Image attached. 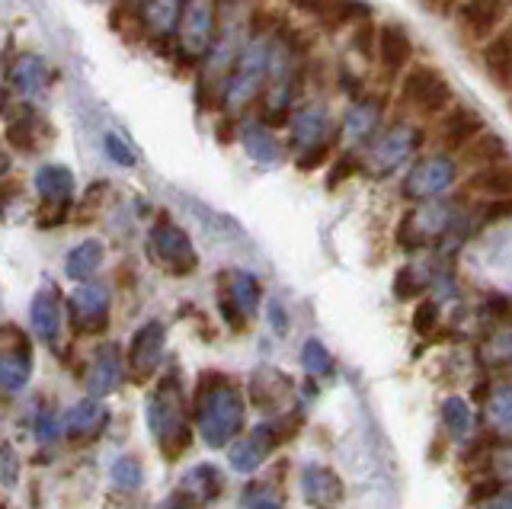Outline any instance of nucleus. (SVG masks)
<instances>
[{"instance_id": "39448f33", "label": "nucleus", "mask_w": 512, "mask_h": 509, "mask_svg": "<svg viewBox=\"0 0 512 509\" xmlns=\"http://www.w3.org/2000/svg\"><path fill=\"white\" fill-rule=\"evenodd\" d=\"M218 39V0H186L176 23V49L186 61H202Z\"/></svg>"}, {"instance_id": "a211bd4d", "label": "nucleus", "mask_w": 512, "mask_h": 509, "mask_svg": "<svg viewBox=\"0 0 512 509\" xmlns=\"http://www.w3.org/2000/svg\"><path fill=\"white\" fill-rule=\"evenodd\" d=\"M480 132H487L484 116H480L477 109H471V106L455 103V106L442 116V125H439V145H442L445 151H452V154H455V151H464V148H468Z\"/></svg>"}, {"instance_id": "2eb2a0df", "label": "nucleus", "mask_w": 512, "mask_h": 509, "mask_svg": "<svg viewBox=\"0 0 512 509\" xmlns=\"http://www.w3.org/2000/svg\"><path fill=\"white\" fill-rule=\"evenodd\" d=\"M7 81H10V90L13 93H20L26 103H32V100H39L48 87H52L55 71L45 65L42 55L26 52V55H16L13 58V65L7 71Z\"/></svg>"}, {"instance_id": "423d86ee", "label": "nucleus", "mask_w": 512, "mask_h": 509, "mask_svg": "<svg viewBox=\"0 0 512 509\" xmlns=\"http://www.w3.org/2000/svg\"><path fill=\"white\" fill-rule=\"evenodd\" d=\"M148 250L160 269H167L170 276H189L199 266L196 250H192L189 234L176 225L173 218L160 215L148 234Z\"/></svg>"}, {"instance_id": "412c9836", "label": "nucleus", "mask_w": 512, "mask_h": 509, "mask_svg": "<svg viewBox=\"0 0 512 509\" xmlns=\"http://www.w3.org/2000/svg\"><path fill=\"white\" fill-rule=\"evenodd\" d=\"M224 490V477L215 465H196L192 471H186L180 477V487H176V500L186 503V506H205V503H215Z\"/></svg>"}, {"instance_id": "0eeeda50", "label": "nucleus", "mask_w": 512, "mask_h": 509, "mask_svg": "<svg viewBox=\"0 0 512 509\" xmlns=\"http://www.w3.org/2000/svg\"><path fill=\"white\" fill-rule=\"evenodd\" d=\"M260 279L247 269H228L218 276V308L231 330H244L260 308Z\"/></svg>"}, {"instance_id": "4c0bfd02", "label": "nucleus", "mask_w": 512, "mask_h": 509, "mask_svg": "<svg viewBox=\"0 0 512 509\" xmlns=\"http://www.w3.org/2000/svg\"><path fill=\"white\" fill-rule=\"evenodd\" d=\"M423 295V282L420 276L413 273L410 266H404L400 273L394 276V298L397 301H413V298H420Z\"/></svg>"}, {"instance_id": "ddd939ff", "label": "nucleus", "mask_w": 512, "mask_h": 509, "mask_svg": "<svg viewBox=\"0 0 512 509\" xmlns=\"http://www.w3.org/2000/svg\"><path fill=\"white\" fill-rule=\"evenodd\" d=\"M378 65L388 77H404V71L410 68L413 61V39L407 33L404 23H381L378 26V45H375Z\"/></svg>"}, {"instance_id": "a19ab883", "label": "nucleus", "mask_w": 512, "mask_h": 509, "mask_svg": "<svg viewBox=\"0 0 512 509\" xmlns=\"http://www.w3.org/2000/svg\"><path fill=\"white\" fill-rule=\"evenodd\" d=\"M359 167H362V161L356 154H340L333 161V167H330V177H327V189H336L340 183H346L352 173H359Z\"/></svg>"}, {"instance_id": "7ed1b4c3", "label": "nucleus", "mask_w": 512, "mask_h": 509, "mask_svg": "<svg viewBox=\"0 0 512 509\" xmlns=\"http://www.w3.org/2000/svg\"><path fill=\"white\" fill-rule=\"evenodd\" d=\"M148 426L157 439V445L164 449V455L176 458L189 449V420H186V397H183V385L176 372H170L167 378H160V385L151 391L148 397Z\"/></svg>"}, {"instance_id": "c756f323", "label": "nucleus", "mask_w": 512, "mask_h": 509, "mask_svg": "<svg viewBox=\"0 0 512 509\" xmlns=\"http://www.w3.org/2000/svg\"><path fill=\"white\" fill-rule=\"evenodd\" d=\"M461 161L471 170H484L493 164H506L509 161V141L496 132H480L468 148L461 151Z\"/></svg>"}, {"instance_id": "c9c22d12", "label": "nucleus", "mask_w": 512, "mask_h": 509, "mask_svg": "<svg viewBox=\"0 0 512 509\" xmlns=\"http://www.w3.org/2000/svg\"><path fill=\"white\" fill-rule=\"evenodd\" d=\"M349 42L365 61H375V45H378V26L372 20H365L359 26L349 29Z\"/></svg>"}, {"instance_id": "e433bc0d", "label": "nucleus", "mask_w": 512, "mask_h": 509, "mask_svg": "<svg viewBox=\"0 0 512 509\" xmlns=\"http://www.w3.org/2000/svg\"><path fill=\"white\" fill-rule=\"evenodd\" d=\"M141 477H144L141 461L132 458V455H125V458L116 461V465H112V481H116L122 490H135L141 484Z\"/></svg>"}, {"instance_id": "aec40b11", "label": "nucleus", "mask_w": 512, "mask_h": 509, "mask_svg": "<svg viewBox=\"0 0 512 509\" xmlns=\"http://www.w3.org/2000/svg\"><path fill=\"white\" fill-rule=\"evenodd\" d=\"M183 4L186 0H144V4L138 7L141 33L148 36L154 45H164L167 39H173Z\"/></svg>"}, {"instance_id": "8fccbe9b", "label": "nucleus", "mask_w": 512, "mask_h": 509, "mask_svg": "<svg viewBox=\"0 0 512 509\" xmlns=\"http://www.w3.org/2000/svg\"><path fill=\"white\" fill-rule=\"evenodd\" d=\"M474 509H512V487H503V493H496L493 500L480 503V506H474Z\"/></svg>"}, {"instance_id": "f704fd0d", "label": "nucleus", "mask_w": 512, "mask_h": 509, "mask_svg": "<svg viewBox=\"0 0 512 509\" xmlns=\"http://www.w3.org/2000/svg\"><path fill=\"white\" fill-rule=\"evenodd\" d=\"M301 365L308 375H327L333 372V356L320 340H308L301 346Z\"/></svg>"}, {"instance_id": "b1692460", "label": "nucleus", "mask_w": 512, "mask_h": 509, "mask_svg": "<svg viewBox=\"0 0 512 509\" xmlns=\"http://www.w3.org/2000/svg\"><path fill=\"white\" fill-rule=\"evenodd\" d=\"M292 397V378L279 369H256L250 378V401L263 413H276Z\"/></svg>"}, {"instance_id": "ea45409f", "label": "nucleus", "mask_w": 512, "mask_h": 509, "mask_svg": "<svg viewBox=\"0 0 512 509\" xmlns=\"http://www.w3.org/2000/svg\"><path fill=\"white\" fill-rule=\"evenodd\" d=\"M330 154H333V141H324V145H314V148H308V151H301V154L295 157V167H298L301 173H311V170H317V167H324V164L330 161Z\"/></svg>"}, {"instance_id": "5701e85b", "label": "nucleus", "mask_w": 512, "mask_h": 509, "mask_svg": "<svg viewBox=\"0 0 512 509\" xmlns=\"http://www.w3.org/2000/svg\"><path fill=\"white\" fill-rule=\"evenodd\" d=\"M119 381H122V353H119L116 343H106V346L96 349L84 385H87L90 397L96 401V397H106V394L116 391Z\"/></svg>"}, {"instance_id": "a878e982", "label": "nucleus", "mask_w": 512, "mask_h": 509, "mask_svg": "<svg viewBox=\"0 0 512 509\" xmlns=\"http://www.w3.org/2000/svg\"><path fill=\"white\" fill-rule=\"evenodd\" d=\"M381 125V100L378 97H362L349 106L346 122H343V135L349 145H365L368 138H375Z\"/></svg>"}, {"instance_id": "6ab92c4d", "label": "nucleus", "mask_w": 512, "mask_h": 509, "mask_svg": "<svg viewBox=\"0 0 512 509\" xmlns=\"http://www.w3.org/2000/svg\"><path fill=\"white\" fill-rule=\"evenodd\" d=\"M301 497L314 509H340L346 500V490L340 474L324 465H308L301 471Z\"/></svg>"}, {"instance_id": "f257e3e1", "label": "nucleus", "mask_w": 512, "mask_h": 509, "mask_svg": "<svg viewBox=\"0 0 512 509\" xmlns=\"http://www.w3.org/2000/svg\"><path fill=\"white\" fill-rule=\"evenodd\" d=\"M196 423L208 449H224L244 429V397L231 378L205 372L196 388Z\"/></svg>"}, {"instance_id": "1a4fd4ad", "label": "nucleus", "mask_w": 512, "mask_h": 509, "mask_svg": "<svg viewBox=\"0 0 512 509\" xmlns=\"http://www.w3.org/2000/svg\"><path fill=\"white\" fill-rule=\"evenodd\" d=\"M420 145H423V132L416 129V125H394L391 132H384L375 141V148H372V154H368V161H365V170L372 173L375 180H384L388 173H394L400 164H404Z\"/></svg>"}, {"instance_id": "473e14b6", "label": "nucleus", "mask_w": 512, "mask_h": 509, "mask_svg": "<svg viewBox=\"0 0 512 509\" xmlns=\"http://www.w3.org/2000/svg\"><path fill=\"white\" fill-rule=\"evenodd\" d=\"M100 266H103V244H100V241H84V244H77V247L68 253V263H64V269H68V276L77 279V282H87Z\"/></svg>"}, {"instance_id": "c85d7f7f", "label": "nucleus", "mask_w": 512, "mask_h": 509, "mask_svg": "<svg viewBox=\"0 0 512 509\" xmlns=\"http://www.w3.org/2000/svg\"><path fill=\"white\" fill-rule=\"evenodd\" d=\"M240 141H244V151L253 157L256 164L272 167L282 161V145L279 138L272 135V129L266 122H247L240 125Z\"/></svg>"}, {"instance_id": "c03bdc74", "label": "nucleus", "mask_w": 512, "mask_h": 509, "mask_svg": "<svg viewBox=\"0 0 512 509\" xmlns=\"http://www.w3.org/2000/svg\"><path fill=\"white\" fill-rule=\"evenodd\" d=\"M244 503H247L250 509H285L282 500H279L269 487H250V490L244 493Z\"/></svg>"}, {"instance_id": "5fc2aeb1", "label": "nucleus", "mask_w": 512, "mask_h": 509, "mask_svg": "<svg viewBox=\"0 0 512 509\" xmlns=\"http://www.w3.org/2000/svg\"><path fill=\"white\" fill-rule=\"evenodd\" d=\"M231 125H234L231 119H224V122L218 125V138H221V141H231Z\"/></svg>"}, {"instance_id": "bb28decb", "label": "nucleus", "mask_w": 512, "mask_h": 509, "mask_svg": "<svg viewBox=\"0 0 512 509\" xmlns=\"http://www.w3.org/2000/svg\"><path fill=\"white\" fill-rule=\"evenodd\" d=\"M29 321H32V330H36V337L42 340H58L61 333V295L52 289V285H45V289L36 292L29 305Z\"/></svg>"}, {"instance_id": "6e6d98bb", "label": "nucleus", "mask_w": 512, "mask_h": 509, "mask_svg": "<svg viewBox=\"0 0 512 509\" xmlns=\"http://www.w3.org/2000/svg\"><path fill=\"white\" fill-rule=\"evenodd\" d=\"M7 170H10V157H7V151H0V180L7 177Z\"/></svg>"}, {"instance_id": "79ce46f5", "label": "nucleus", "mask_w": 512, "mask_h": 509, "mask_svg": "<svg viewBox=\"0 0 512 509\" xmlns=\"http://www.w3.org/2000/svg\"><path fill=\"white\" fill-rule=\"evenodd\" d=\"M503 481H500V477H480V481H474L471 484V493H468V503L471 506H480V503H487V500H493L496 497V493H503Z\"/></svg>"}, {"instance_id": "dca6fc26", "label": "nucleus", "mask_w": 512, "mask_h": 509, "mask_svg": "<svg viewBox=\"0 0 512 509\" xmlns=\"http://www.w3.org/2000/svg\"><path fill=\"white\" fill-rule=\"evenodd\" d=\"M458 23L474 42H487L506 26V0H464L458 7Z\"/></svg>"}, {"instance_id": "3c124183", "label": "nucleus", "mask_w": 512, "mask_h": 509, "mask_svg": "<svg viewBox=\"0 0 512 509\" xmlns=\"http://www.w3.org/2000/svg\"><path fill=\"white\" fill-rule=\"evenodd\" d=\"M420 7L429 10V13H439V17H448L455 7V0H420Z\"/></svg>"}, {"instance_id": "864d4df0", "label": "nucleus", "mask_w": 512, "mask_h": 509, "mask_svg": "<svg viewBox=\"0 0 512 509\" xmlns=\"http://www.w3.org/2000/svg\"><path fill=\"white\" fill-rule=\"evenodd\" d=\"M269 321L276 324V330H279V333H285V330H288L285 314H282V308H279V305H269Z\"/></svg>"}, {"instance_id": "4be33fe9", "label": "nucleus", "mask_w": 512, "mask_h": 509, "mask_svg": "<svg viewBox=\"0 0 512 509\" xmlns=\"http://www.w3.org/2000/svg\"><path fill=\"white\" fill-rule=\"evenodd\" d=\"M480 61H484V71L493 87H500V90L512 87V20L500 29V33L484 42Z\"/></svg>"}, {"instance_id": "58836bf2", "label": "nucleus", "mask_w": 512, "mask_h": 509, "mask_svg": "<svg viewBox=\"0 0 512 509\" xmlns=\"http://www.w3.org/2000/svg\"><path fill=\"white\" fill-rule=\"evenodd\" d=\"M439 327V305L436 301H420V305H416V311H413V330L420 333V337H429L432 330Z\"/></svg>"}, {"instance_id": "603ef678", "label": "nucleus", "mask_w": 512, "mask_h": 509, "mask_svg": "<svg viewBox=\"0 0 512 509\" xmlns=\"http://www.w3.org/2000/svg\"><path fill=\"white\" fill-rule=\"evenodd\" d=\"M55 433H58V417H52V413H39V436L52 439Z\"/></svg>"}, {"instance_id": "7c9ffc66", "label": "nucleus", "mask_w": 512, "mask_h": 509, "mask_svg": "<svg viewBox=\"0 0 512 509\" xmlns=\"http://www.w3.org/2000/svg\"><path fill=\"white\" fill-rule=\"evenodd\" d=\"M468 189L477 196H487V199H512V164H493L484 170H474Z\"/></svg>"}, {"instance_id": "cd10ccee", "label": "nucleus", "mask_w": 512, "mask_h": 509, "mask_svg": "<svg viewBox=\"0 0 512 509\" xmlns=\"http://www.w3.org/2000/svg\"><path fill=\"white\" fill-rule=\"evenodd\" d=\"M288 125H292V145L298 148V154L330 141V119L324 109H314V106L301 109V113L288 119Z\"/></svg>"}, {"instance_id": "9d476101", "label": "nucleus", "mask_w": 512, "mask_h": 509, "mask_svg": "<svg viewBox=\"0 0 512 509\" xmlns=\"http://www.w3.org/2000/svg\"><path fill=\"white\" fill-rule=\"evenodd\" d=\"M32 375V346L16 327L0 333V388L23 391Z\"/></svg>"}, {"instance_id": "2f4dec72", "label": "nucleus", "mask_w": 512, "mask_h": 509, "mask_svg": "<svg viewBox=\"0 0 512 509\" xmlns=\"http://www.w3.org/2000/svg\"><path fill=\"white\" fill-rule=\"evenodd\" d=\"M365 20H372V7L365 4V0H336V4L320 17V26L327 29V33H336V29L343 26H359Z\"/></svg>"}, {"instance_id": "de8ad7c7", "label": "nucleus", "mask_w": 512, "mask_h": 509, "mask_svg": "<svg viewBox=\"0 0 512 509\" xmlns=\"http://www.w3.org/2000/svg\"><path fill=\"white\" fill-rule=\"evenodd\" d=\"M106 196V183H96V186H90V193H87V199H84V205H87V215L84 218H93V212L100 209V199Z\"/></svg>"}, {"instance_id": "20e7f679", "label": "nucleus", "mask_w": 512, "mask_h": 509, "mask_svg": "<svg viewBox=\"0 0 512 509\" xmlns=\"http://www.w3.org/2000/svg\"><path fill=\"white\" fill-rule=\"evenodd\" d=\"M400 103L413 109L416 116L436 119L455 106V90L445 81V74L432 65H410L400 77Z\"/></svg>"}, {"instance_id": "6e6552de", "label": "nucleus", "mask_w": 512, "mask_h": 509, "mask_svg": "<svg viewBox=\"0 0 512 509\" xmlns=\"http://www.w3.org/2000/svg\"><path fill=\"white\" fill-rule=\"evenodd\" d=\"M36 193H39V212L36 221L39 228H52L61 225L71 212V199H74V173L61 164H45L36 173Z\"/></svg>"}, {"instance_id": "49530a36", "label": "nucleus", "mask_w": 512, "mask_h": 509, "mask_svg": "<svg viewBox=\"0 0 512 509\" xmlns=\"http://www.w3.org/2000/svg\"><path fill=\"white\" fill-rule=\"evenodd\" d=\"M298 13H304V17H324V13L336 4V0H288Z\"/></svg>"}, {"instance_id": "4468645a", "label": "nucleus", "mask_w": 512, "mask_h": 509, "mask_svg": "<svg viewBox=\"0 0 512 509\" xmlns=\"http://www.w3.org/2000/svg\"><path fill=\"white\" fill-rule=\"evenodd\" d=\"M164 340H167V330L160 321H148L135 330L132 349H128V369H132L135 381H148L157 372L160 353H164Z\"/></svg>"}, {"instance_id": "72a5a7b5", "label": "nucleus", "mask_w": 512, "mask_h": 509, "mask_svg": "<svg viewBox=\"0 0 512 509\" xmlns=\"http://www.w3.org/2000/svg\"><path fill=\"white\" fill-rule=\"evenodd\" d=\"M442 423L448 429V436L452 439H468L471 433V407L464 397H448V401L442 404Z\"/></svg>"}, {"instance_id": "a18cd8bd", "label": "nucleus", "mask_w": 512, "mask_h": 509, "mask_svg": "<svg viewBox=\"0 0 512 509\" xmlns=\"http://www.w3.org/2000/svg\"><path fill=\"white\" fill-rule=\"evenodd\" d=\"M493 420L500 423V426H512V388H500L493 394Z\"/></svg>"}, {"instance_id": "393cba45", "label": "nucleus", "mask_w": 512, "mask_h": 509, "mask_svg": "<svg viewBox=\"0 0 512 509\" xmlns=\"http://www.w3.org/2000/svg\"><path fill=\"white\" fill-rule=\"evenodd\" d=\"M109 423V413L100 401H80L68 410V417H64V433H68L74 442H90L96 439L106 429Z\"/></svg>"}, {"instance_id": "37998d69", "label": "nucleus", "mask_w": 512, "mask_h": 509, "mask_svg": "<svg viewBox=\"0 0 512 509\" xmlns=\"http://www.w3.org/2000/svg\"><path fill=\"white\" fill-rule=\"evenodd\" d=\"M103 145H106V154H109L116 164H122V167H135V151L125 145V138H122L119 132H106Z\"/></svg>"}, {"instance_id": "4d7b16f0", "label": "nucleus", "mask_w": 512, "mask_h": 509, "mask_svg": "<svg viewBox=\"0 0 512 509\" xmlns=\"http://www.w3.org/2000/svg\"><path fill=\"white\" fill-rule=\"evenodd\" d=\"M167 509H192V506H186V503H180V500H173V503H167Z\"/></svg>"}, {"instance_id": "f03ea898", "label": "nucleus", "mask_w": 512, "mask_h": 509, "mask_svg": "<svg viewBox=\"0 0 512 509\" xmlns=\"http://www.w3.org/2000/svg\"><path fill=\"white\" fill-rule=\"evenodd\" d=\"M269 55H272V29H266V33H250V39L240 45V55L234 61L228 81H224V90H221L224 109L237 113V109L250 106L266 90Z\"/></svg>"}, {"instance_id": "9b49d317", "label": "nucleus", "mask_w": 512, "mask_h": 509, "mask_svg": "<svg viewBox=\"0 0 512 509\" xmlns=\"http://www.w3.org/2000/svg\"><path fill=\"white\" fill-rule=\"evenodd\" d=\"M455 177H458V167L452 157H442V154L423 157V161L407 173L404 196L407 199H432V196L445 193V189L455 183Z\"/></svg>"}, {"instance_id": "13d9d810", "label": "nucleus", "mask_w": 512, "mask_h": 509, "mask_svg": "<svg viewBox=\"0 0 512 509\" xmlns=\"http://www.w3.org/2000/svg\"><path fill=\"white\" fill-rule=\"evenodd\" d=\"M141 4H144V0H138V7H141Z\"/></svg>"}, {"instance_id": "09e8293b", "label": "nucleus", "mask_w": 512, "mask_h": 509, "mask_svg": "<svg viewBox=\"0 0 512 509\" xmlns=\"http://www.w3.org/2000/svg\"><path fill=\"white\" fill-rule=\"evenodd\" d=\"M0 474L7 477V481H16V455H13V449H0Z\"/></svg>"}, {"instance_id": "f3484780", "label": "nucleus", "mask_w": 512, "mask_h": 509, "mask_svg": "<svg viewBox=\"0 0 512 509\" xmlns=\"http://www.w3.org/2000/svg\"><path fill=\"white\" fill-rule=\"evenodd\" d=\"M276 445H282V442H279V436H276V426H272V423L253 426L244 439H237V442L231 445V449H228L231 468H234V471H240V474L256 471V468H260L263 461L272 455V449H276Z\"/></svg>"}, {"instance_id": "f8f14e48", "label": "nucleus", "mask_w": 512, "mask_h": 509, "mask_svg": "<svg viewBox=\"0 0 512 509\" xmlns=\"http://www.w3.org/2000/svg\"><path fill=\"white\" fill-rule=\"evenodd\" d=\"M71 321L80 333H103L109 327V292L96 282L77 285L71 301Z\"/></svg>"}]
</instances>
